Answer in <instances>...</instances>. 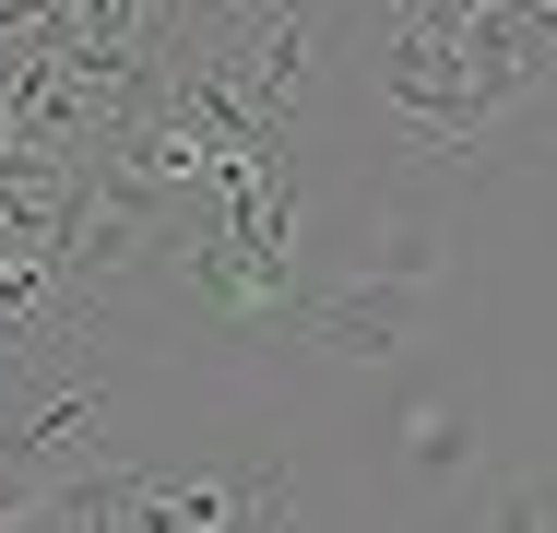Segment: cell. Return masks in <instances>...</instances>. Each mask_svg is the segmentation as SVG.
<instances>
[{
  "label": "cell",
  "mask_w": 557,
  "mask_h": 533,
  "mask_svg": "<svg viewBox=\"0 0 557 533\" xmlns=\"http://www.w3.org/2000/svg\"><path fill=\"white\" fill-rule=\"evenodd\" d=\"M392 462H404V486H474V426H462V404H416Z\"/></svg>",
  "instance_id": "4"
},
{
  "label": "cell",
  "mask_w": 557,
  "mask_h": 533,
  "mask_svg": "<svg viewBox=\"0 0 557 533\" xmlns=\"http://www.w3.org/2000/svg\"><path fill=\"white\" fill-rule=\"evenodd\" d=\"M309 510L297 462L273 450H225V462H143V522L166 533H273Z\"/></svg>",
  "instance_id": "2"
},
{
  "label": "cell",
  "mask_w": 557,
  "mask_h": 533,
  "mask_svg": "<svg viewBox=\"0 0 557 533\" xmlns=\"http://www.w3.org/2000/svg\"><path fill=\"white\" fill-rule=\"evenodd\" d=\"M428 273H404V261H368V273H344V285H309V320H297V356H333V368H380V356H404L416 332H428Z\"/></svg>",
  "instance_id": "3"
},
{
  "label": "cell",
  "mask_w": 557,
  "mask_h": 533,
  "mask_svg": "<svg viewBox=\"0 0 557 533\" xmlns=\"http://www.w3.org/2000/svg\"><path fill=\"white\" fill-rule=\"evenodd\" d=\"M344 24H356L344 0H190L166 72L202 107H225L237 131L297 142L344 96Z\"/></svg>",
  "instance_id": "1"
},
{
  "label": "cell",
  "mask_w": 557,
  "mask_h": 533,
  "mask_svg": "<svg viewBox=\"0 0 557 533\" xmlns=\"http://www.w3.org/2000/svg\"><path fill=\"white\" fill-rule=\"evenodd\" d=\"M474 522H498V533H557V462H546V474H498V486L474 498Z\"/></svg>",
  "instance_id": "5"
}]
</instances>
